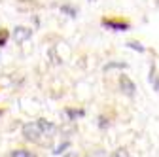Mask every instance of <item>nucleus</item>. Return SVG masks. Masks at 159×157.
<instances>
[{
	"mask_svg": "<svg viewBox=\"0 0 159 157\" xmlns=\"http://www.w3.org/2000/svg\"><path fill=\"white\" fill-rule=\"evenodd\" d=\"M42 134H44V132H42V129H40L38 123H27V125H23V136H25L29 142L38 144V142H40V136H42Z\"/></svg>",
	"mask_w": 159,
	"mask_h": 157,
	"instance_id": "f257e3e1",
	"label": "nucleus"
},
{
	"mask_svg": "<svg viewBox=\"0 0 159 157\" xmlns=\"http://www.w3.org/2000/svg\"><path fill=\"white\" fill-rule=\"evenodd\" d=\"M30 36H32V29H29V27H15L13 29V34H11V38H13L17 44L29 40Z\"/></svg>",
	"mask_w": 159,
	"mask_h": 157,
	"instance_id": "f03ea898",
	"label": "nucleus"
},
{
	"mask_svg": "<svg viewBox=\"0 0 159 157\" xmlns=\"http://www.w3.org/2000/svg\"><path fill=\"white\" fill-rule=\"evenodd\" d=\"M119 87H121V91L127 96H134V93H136V85L131 82L129 76H119Z\"/></svg>",
	"mask_w": 159,
	"mask_h": 157,
	"instance_id": "7ed1b4c3",
	"label": "nucleus"
},
{
	"mask_svg": "<svg viewBox=\"0 0 159 157\" xmlns=\"http://www.w3.org/2000/svg\"><path fill=\"white\" fill-rule=\"evenodd\" d=\"M36 123L40 125V129H42V132H44V134H48V136H51V134L55 132V125H53L51 121L44 119V117H42V119H38Z\"/></svg>",
	"mask_w": 159,
	"mask_h": 157,
	"instance_id": "20e7f679",
	"label": "nucleus"
},
{
	"mask_svg": "<svg viewBox=\"0 0 159 157\" xmlns=\"http://www.w3.org/2000/svg\"><path fill=\"white\" fill-rule=\"evenodd\" d=\"M102 27L112 29V30H127L129 29V25L121 23V21H102Z\"/></svg>",
	"mask_w": 159,
	"mask_h": 157,
	"instance_id": "39448f33",
	"label": "nucleus"
},
{
	"mask_svg": "<svg viewBox=\"0 0 159 157\" xmlns=\"http://www.w3.org/2000/svg\"><path fill=\"white\" fill-rule=\"evenodd\" d=\"M8 157H36L32 151H27V150H15V151H11Z\"/></svg>",
	"mask_w": 159,
	"mask_h": 157,
	"instance_id": "423d86ee",
	"label": "nucleus"
},
{
	"mask_svg": "<svg viewBox=\"0 0 159 157\" xmlns=\"http://www.w3.org/2000/svg\"><path fill=\"white\" fill-rule=\"evenodd\" d=\"M87 157H112V155H108L104 150H95V151H89Z\"/></svg>",
	"mask_w": 159,
	"mask_h": 157,
	"instance_id": "0eeeda50",
	"label": "nucleus"
},
{
	"mask_svg": "<svg viewBox=\"0 0 159 157\" xmlns=\"http://www.w3.org/2000/svg\"><path fill=\"white\" fill-rule=\"evenodd\" d=\"M112 68H127V63H108V65H104V70H112Z\"/></svg>",
	"mask_w": 159,
	"mask_h": 157,
	"instance_id": "6e6552de",
	"label": "nucleus"
},
{
	"mask_svg": "<svg viewBox=\"0 0 159 157\" xmlns=\"http://www.w3.org/2000/svg\"><path fill=\"white\" fill-rule=\"evenodd\" d=\"M131 49H134V51H140V53H144V46L142 44H138V42H129L127 44Z\"/></svg>",
	"mask_w": 159,
	"mask_h": 157,
	"instance_id": "1a4fd4ad",
	"label": "nucleus"
},
{
	"mask_svg": "<svg viewBox=\"0 0 159 157\" xmlns=\"http://www.w3.org/2000/svg\"><path fill=\"white\" fill-rule=\"evenodd\" d=\"M66 114H68L70 119H74V117H80V115H84V112H82V110H66Z\"/></svg>",
	"mask_w": 159,
	"mask_h": 157,
	"instance_id": "9d476101",
	"label": "nucleus"
},
{
	"mask_svg": "<svg viewBox=\"0 0 159 157\" xmlns=\"http://www.w3.org/2000/svg\"><path fill=\"white\" fill-rule=\"evenodd\" d=\"M6 40H8V32L6 30H0V46H4Z\"/></svg>",
	"mask_w": 159,
	"mask_h": 157,
	"instance_id": "9b49d317",
	"label": "nucleus"
},
{
	"mask_svg": "<svg viewBox=\"0 0 159 157\" xmlns=\"http://www.w3.org/2000/svg\"><path fill=\"white\" fill-rule=\"evenodd\" d=\"M66 148H68V142H65V144H61L59 148H55V151H53V153H57V155H59V153H63V150H66Z\"/></svg>",
	"mask_w": 159,
	"mask_h": 157,
	"instance_id": "f8f14e48",
	"label": "nucleus"
},
{
	"mask_svg": "<svg viewBox=\"0 0 159 157\" xmlns=\"http://www.w3.org/2000/svg\"><path fill=\"white\" fill-rule=\"evenodd\" d=\"M112 157H129V153H127L125 150H117V151H116Z\"/></svg>",
	"mask_w": 159,
	"mask_h": 157,
	"instance_id": "ddd939ff",
	"label": "nucleus"
},
{
	"mask_svg": "<svg viewBox=\"0 0 159 157\" xmlns=\"http://www.w3.org/2000/svg\"><path fill=\"white\" fill-rule=\"evenodd\" d=\"M63 157H78V153H76V151H66Z\"/></svg>",
	"mask_w": 159,
	"mask_h": 157,
	"instance_id": "4468645a",
	"label": "nucleus"
},
{
	"mask_svg": "<svg viewBox=\"0 0 159 157\" xmlns=\"http://www.w3.org/2000/svg\"><path fill=\"white\" fill-rule=\"evenodd\" d=\"M91 2H93V0H91Z\"/></svg>",
	"mask_w": 159,
	"mask_h": 157,
	"instance_id": "2eb2a0df",
	"label": "nucleus"
}]
</instances>
